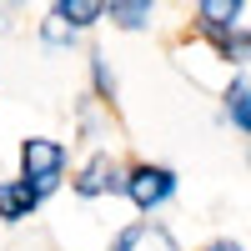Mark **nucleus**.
<instances>
[{"label": "nucleus", "instance_id": "obj_2", "mask_svg": "<svg viewBox=\"0 0 251 251\" xmlns=\"http://www.w3.org/2000/svg\"><path fill=\"white\" fill-rule=\"evenodd\" d=\"M176 191V176L166 171V166H136L131 176H126V196H131L141 211H156L161 201H171Z\"/></svg>", "mask_w": 251, "mask_h": 251}, {"label": "nucleus", "instance_id": "obj_6", "mask_svg": "<svg viewBox=\"0 0 251 251\" xmlns=\"http://www.w3.org/2000/svg\"><path fill=\"white\" fill-rule=\"evenodd\" d=\"M226 121L251 136V86L246 80H231V91H226Z\"/></svg>", "mask_w": 251, "mask_h": 251}, {"label": "nucleus", "instance_id": "obj_8", "mask_svg": "<svg viewBox=\"0 0 251 251\" xmlns=\"http://www.w3.org/2000/svg\"><path fill=\"white\" fill-rule=\"evenodd\" d=\"M106 15H111V20H121L126 30H136V25H146V20H151V5H111Z\"/></svg>", "mask_w": 251, "mask_h": 251}, {"label": "nucleus", "instance_id": "obj_4", "mask_svg": "<svg viewBox=\"0 0 251 251\" xmlns=\"http://www.w3.org/2000/svg\"><path fill=\"white\" fill-rule=\"evenodd\" d=\"M40 206V191L30 181H0V221H20Z\"/></svg>", "mask_w": 251, "mask_h": 251}, {"label": "nucleus", "instance_id": "obj_10", "mask_svg": "<svg viewBox=\"0 0 251 251\" xmlns=\"http://www.w3.org/2000/svg\"><path fill=\"white\" fill-rule=\"evenodd\" d=\"M96 86H100V96L116 91V86H111V71H106V60H100V55H96Z\"/></svg>", "mask_w": 251, "mask_h": 251}, {"label": "nucleus", "instance_id": "obj_9", "mask_svg": "<svg viewBox=\"0 0 251 251\" xmlns=\"http://www.w3.org/2000/svg\"><path fill=\"white\" fill-rule=\"evenodd\" d=\"M221 55L226 60H251V30H236L231 40H221Z\"/></svg>", "mask_w": 251, "mask_h": 251}, {"label": "nucleus", "instance_id": "obj_3", "mask_svg": "<svg viewBox=\"0 0 251 251\" xmlns=\"http://www.w3.org/2000/svg\"><path fill=\"white\" fill-rule=\"evenodd\" d=\"M196 20H201L206 35L231 40V35L241 30V0H201V5H196Z\"/></svg>", "mask_w": 251, "mask_h": 251}, {"label": "nucleus", "instance_id": "obj_5", "mask_svg": "<svg viewBox=\"0 0 251 251\" xmlns=\"http://www.w3.org/2000/svg\"><path fill=\"white\" fill-rule=\"evenodd\" d=\"M121 176H116V166H111V156H91L86 161V171H80V181H75V191L80 196H100V191H121Z\"/></svg>", "mask_w": 251, "mask_h": 251}, {"label": "nucleus", "instance_id": "obj_1", "mask_svg": "<svg viewBox=\"0 0 251 251\" xmlns=\"http://www.w3.org/2000/svg\"><path fill=\"white\" fill-rule=\"evenodd\" d=\"M60 166H66V146H60V141L30 136L25 146H20V171H25V181L35 186L40 196H46V191H55V181H60Z\"/></svg>", "mask_w": 251, "mask_h": 251}, {"label": "nucleus", "instance_id": "obj_11", "mask_svg": "<svg viewBox=\"0 0 251 251\" xmlns=\"http://www.w3.org/2000/svg\"><path fill=\"white\" fill-rule=\"evenodd\" d=\"M201 251H241V241H211V246H201Z\"/></svg>", "mask_w": 251, "mask_h": 251}, {"label": "nucleus", "instance_id": "obj_7", "mask_svg": "<svg viewBox=\"0 0 251 251\" xmlns=\"http://www.w3.org/2000/svg\"><path fill=\"white\" fill-rule=\"evenodd\" d=\"M100 15H106V5H96V0H60V5H55V20H60V25H91V20H100Z\"/></svg>", "mask_w": 251, "mask_h": 251}]
</instances>
